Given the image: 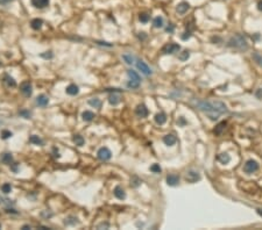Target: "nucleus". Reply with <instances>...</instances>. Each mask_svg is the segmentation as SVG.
<instances>
[{
    "label": "nucleus",
    "mask_w": 262,
    "mask_h": 230,
    "mask_svg": "<svg viewBox=\"0 0 262 230\" xmlns=\"http://www.w3.org/2000/svg\"><path fill=\"white\" fill-rule=\"evenodd\" d=\"M195 106L199 111L204 112L209 115L211 120H217L220 114H224L227 112V107L221 101H206V100H197L195 101Z\"/></svg>",
    "instance_id": "f257e3e1"
},
{
    "label": "nucleus",
    "mask_w": 262,
    "mask_h": 230,
    "mask_svg": "<svg viewBox=\"0 0 262 230\" xmlns=\"http://www.w3.org/2000/svg\"><path fill=\"white\" fill-rule=\"evenodd\" d=\"M227 45L229 48H234L240 51H246L248 49V42L242 34H235L234 36L231 37L229 41L227 42Z\"/></svg>",
    "instance_id": "f03ea898"
},
{
    "label": "nucleus",
    "mask_w": 262,
    "mask_h": 230,
    "mask_svg": "<svg viewBox=\"0 0 262 230\" xmlns=\"http://www.w3.org/2000/svg\"><path fill=\"white\" fill-rule=\"evenodd\" d=\"M259 170V163L256 160L249 159L246 162L245 166H244V171L246 173H254Z\"/></svg>",
    "instance_id": "7ed1b4c3"
},
{
    "label": "nucleus",
    "mask_w": 262,
    "mask_h": 230,
    "mask_svg": "<svg viewBox=\"0 0 262 230\" xmlns=\"http://www.w3.org/2000/svg\"><path fill=\"white\" fill-rule=\"evenodd\" d=\"M180 49V44H177V43H168V44H165L162 48V52L165 53V55H171V53L178 52Z\"/></svg>",
    "instance_id": "20e7f679"
},
{
    "label": "nucleus",
    "mask_w": 262,
    "mask_h": 230,
    "mask_svg": "<svg viewBox=\"0 0 262 230\" xmlns=\"http://www.w3.org/2000/svg\"><path fill=\"white\" fill-rule=\"evenodd\" d=\"M97 156H98V158L100 160H108L111 159V157H112V152H111V150L108 148H106V147H104V148H100L98 150V152H97Z\"/></svg>",
    "instance_id": "39448f33"
},
{
    "label": "nucleus",
    "mask_w": 262,
    "mask_h": 230,
    "mask_svg": "<svg viewBox=\"0 0 262 230\" xmlns=\"http://www.w3.org/2000/svg\"><path fill=\"white\" fill-rule=\"evenodd\" d=\"M185 179H186V181H189V182L195 184V182L201 180V174L197 172V171L190 170V171H188L186 174H185Z\"/></svg>",
    "instance_id": "423d86ee"
},
{
    "label": "nucleus",
    "mask_w": 262,
    "mask_h": 230,
    "mask_svg": "<svg viewBox=\"0 0 262 230\" xmlns=\"http://www.w3.org/2000/svg\"><path fill=\"white\" fill-rule=\"evenodd\" d=\"M136 68H138L144 76H150V74L153 73L152 69H150L144 61H138V62H136Z\"/></svg>",
    "instance_id": "0eeeda50"
},
{
    "label": "nucleus",
    "mask_w": 262,
    "mask_h": 230,
    "mask_svg": "<svg viewBox=\"0 0 262 230\" xmlns=\"http://www.w3.org/2000/svg\"><path fill=\"white\" fill-rule=\"evenodd\" d=\"M20 90L22 92V94L26 95V97H30L32 93H33V88H32V84L29 82H22L20 85Z\"/></svg>",
    "instance_id": "6e6552de"
},
{
    "label": "nucleus",
    "mask_w": 262,
    "mask_h": 230,
    "mask_svg": "<svg viewBox=\"0 0 262 230\" xmlns=\"http://www.w3.org/2000/svg\"><path fill=\"white\" fill-rule=\"evenodd\" d=\"M135 113L139 118H146L148 115V108L146 107V105H144V103L138 105V107L135 108Z\"/></svg>",
    "instance_id": "1a4fd4ad"
},
{
    "label": "nucleus",
    "mask_w": 262,
    "mask_h": 230,
    "mask_svg": "<svg viewBox=\"0 0 262 230\" xmlns=\"http://www.w3.org/2000/svg\"><path fill=\"white\" fill-rule=\"evenodd\" d=\"M180 182V176L177 174H169L167 176V184L169 186H177Z\"/></svg>",
    "instance_id": "9d476101"
},
{
    "label": "nucleus",
    "mask_w": 262,
    "mask_h": 230,
    "mask_svg": "<svg viewBox=\"0 0 262 230\" xmlns=\"http://www.w3.org/2000/svg\"><path fill=\"white\" fill-rule=\"evenodd\" d=\"M35 8H45L49 5V0H30Z\"/></svg>",
    "instance_id": "9b49d317"
},
{
    "label": "nucleus",
    "mask_w": 262,
    "mask_h": 230,
    "mask_svg": "<svg viewBox=\"0 0 262 230\" xmlns=\"http://www.w3.org/2000/svg\"><path fill=\"white\" fill-rule=\"evenodd\" d=\"M0 162L5 165H11L13 162V156L12 153H8V152H5L0 156Z\"/></svg>",
    "instance_id": "f8f14e48"
},
{
    "label": "nucleus",
    "mask_w": 262,
    "mask_h": 230,
    "mask_svg": "<svg viewBox=\"0 0 262 230\" xmlns=\"http://www.w3.org/2000/svg\"><path fill=\"white\" fill-rule=\"evenodd\" d=\"M163 142L165 145H168V147H171V145H174V144L177 142V138L175 135H172V134H169V135H165L163 137Z\"/></svg>",
    "instance_id": "ddd939ff"
},
{
    "label": "nucleus",
    "mask_w": 262,
    "mask_h": 230,
    "mask_svg": "<svg viewBox=\"0 0 262 230\" xmlns=\"http://www.w3.org/2000/svg\"><path fill=\"white\" fill-rule=\"evenodd\" d=\"M36 103L39 105V106H41V107H45L48 103H49V98L47 97V95H45V94H41V95H39L36 98Z\"/></svg>",
    "instance_id": "4468645a"
},
{
    "label": "nucleus",
    "mask_w": 262,
    "mask_h": 230,
    "mask_svg": "<svg viewBox=\"0 0 262 230\" xmlns=\"http://www.w3.org/2000/svg\"><path fill=\"white\" fill-rule=\"evenodd\" d=\"M113 193H114L115 198H118L119 200H123L125 198H126V193H125V191H123L120 186H117L114 188V191H113Z\"/></svg>",
    "instance_id": "2eb2a0df"
},
{
    "label": "nucleus",
    "mask_w": 262,
    "mask_h": 230,
    "mask_svg": "<svg viewBox=\"0 0 262 230\" xmlns=\"http://www.w3.org/2000/svg\"><path fill=\"white\" fill-rule=\"evenodd\" d=\"M189 8H190V5L188 2H185V1H182L181 4L177 5V12L180 14H184L185 12H188Z\"/></svg>",
    "instance_id": "dca6fc26"
},
{
    "label": "nucleus",
    "mask_w": 262,
    "mask_h": 230,
    "mask_svg": "<svg viewBox=\"0 0 262 230\" xmlns=\"http://www.w3.org/2000/svg\"><path fill=\"white\" fill-rule=\"evenodd\" d=\"M165 121H167V115L164 114V113H157L155 115V122L157 124L162 126V124L165 123Z\"/></svg>",
    "instance_id": "f3484780"
},
{
    "label": "nucleus",
    "mask_w": 262,
    "mask_h": 230,
    "mask_svg": "<svg viewBox=\"0 0 262 230\" xmlns=\"http://www.w3.org/2000/svg\"><path fill=\"white\" fill-rule=\"evenodd\" d=\"M66 92L69 95H76V94H78V92H79V88H78L77 85H74V84H71V85H69V86L66 88Z\"/></svg>",
    "instance_id": "a211bd4d"
},
{
    "label": "nucleus",
    "mask_w": 262,
    "mask_h": 230,
    "mask_svg": "<svg viewBox=\"0 0 262 230\" xmlns=\"http://www.w3.org/2000/svg\"><path fill=\"white\" fill-rule=\"evenodd\" d=\"M120 101H121V97H120L119 94L113 93V94H111L110 97H108V102H110L111 105H113V106L118 105Z\"/></svg>",
    "instance_id": "6ab92c4d"
},
{
    "label": "nucleus",
    "mask_w": 262,
    "mask_h": 230,
    "mask_svg": "<svg viewBox=\"0 0 262 230\" xmlns=\"http://www.w3.org/2000/svg\"><path fill=\"white\" fill-rule=\"evenodd\" d=\"M226 124H227V122H226V121H223V122H220V123H218L217 127L214 128V134H216V135H221V134H223V132L225 130Z\"/></svg>",
    "instance_id": "aec40b11"
},
{
    "label": "nucleus",
    "mask_w": 262,
    "mask_h": 230,
    "mask_svg": "<svg viewBox=\"0 0 262 230\" xmlns=\"http://www.w3.org/2000/svg\"><path fill=\"white\" fill-rule=\"evenodd\" d=\"M218 160L220 162L221 164H228L229 162H231V157H229L228 153H220L219 156H218Z\"/></svg>",
    "instance_id": "412c9836"
},
{
    "label": "nucleus",
    "mask_w": 262,
    "mask_h": 230,
    "mask_svg": "<svg viewBox=\"0 0 262 230\" xmlns=\"http://www.w3.org/2000/svg\"><path fill=\"white\" fill-rule=\"evenodd\" d=\"M42 25H43V21H42L41 19H34V20H32V22H30L32 28L35 29V30H39V29L42 27Z\"/></svg>",
    "instance_id": "4be33fe9"
},
{
    "label": "nucleus",
    "mask_w": 262,
    "mask_h": 230,
    "mask_svg": "<svg viewBox=\"0 0 262 230\" xmlns=\"http://www.w3.org/2000/svg\"><path fill=\"white\" fill-rule=\"evenodd\" d=\"M82 118L84 121H87V122H89V121H92V120H93L94 114L90 111H85L82 113Z\"/></svg>",
    "instance_id": "5701e85b"
},
{
    "label": "nucleus",
    "mask_w": 262,
    "mask_h": 230,
    "mask_svg": "<svg viewBox=\"0 0 262 230\" xmlns=\"http://www.w3.org/2000/svg\"><path fill=\"white\" fill-rule=\"evenodd\" d=\"M127 74H128V77H129L131 79H133V80H136V82H141V78H140L139 73H138L136 71L128 70V71H127Z\"/></svg>",
    "instance_id": "b1692460"
},
{
    "label": "nucleus",
    "mask_w": 262,
    "mask_h": 230,
    "mask_svg": "<svg viewBox=\"0 0 262 230\" xmlns=\"http://www.w3.org/2000/svg\"><path fill=\"white\" fill-rule=\"evenodd\" d=\"M153 25L155 28H162L163 27V18L162 17H156L153 20Z\"/></svg>",
    "instance_id": "393cba45"
},
{
    "label": "nucleus",
    "mask_w": 262,
    "mask_h": 230,
    "mask_svg": "<svg viewBox=\"0 0 262 230\" xmlns=\"http://www.w3.org/2000/svg\"><path fill=\"white\" fill-rule=\"evenodd\" d=\"M72 141H74L75 143H76V145H78V147H82V145H84V137L81 135H74V137H72Z\"/></svg>",
    "instance_id": "a878e982"
},
{
    "label": "nucleus",
    "mask_w": 262,
    "mask_h": 230,
    "mask_svg": "<svg viewBox=\"0 0 262 230\" xmlns=\"http://www.w3.org/2000/svg\"><path fill=\"white\" fill-rule=\"evenodd\" d=\"M89 105L94 107V108H100L102 107V101L98 98H92L89 100Z\"/></svg>",
    "instance_id": "bb28decb"
},
{
    "label": "nucleus",
    "mask_w": 262,
    "mask_h": 230,
    "mask_svg": "<svg viewBox=\"0 0 262 230\" xmlns=\"http://www.w3.org/2000/svg\"><path fill=\"white\" fill-rule=\"evenodd\" d=\"M29 142H30V143H33V144H36V145H42V144H43V141H42L41 138L36 135L30 136V137H29Z\"/></svg>",
    "instance_id": "cd10ccee"
},
{
    "label": "nucleus",
    "mask_w": 262,
    "mask_h": 230,
    "mask_svg": "<svg viewBox=\"0 0 262 230\" xmlns=\"http://www.w3.org/2000/svg\"><path fill=\"white\" fill-rule=\"evenodd\" d=\"M5 82H6V85L8 87H15L17 86V82H15V80L12 78V77H9V76H5Z\"/></svg>",
    "instance_id": "c85d7f7f"
},
{
    "label": "nucleus",
    "mask_w": 262,
    "mask_h": 230,
    "mask_svg": "<svg viewBox=\"0 0 262 230\" xmlns=\"http://www.w3.org/2000/svg\"><path fill=\"white\" fill-rule=\"evenodd\" d=\"M253 59L255 61V63H256L259 66H261L262 68V55H260L259 52H254L253 53Z\"/></svg>",
    "instance_id": "c756f323"
},
{
    "label": "nucleus",
    "mask_w": 262,
    "mask_h": 230,
    "mask_svg": "<svg viewBox=\"0 0 262 230\" xmlns=\"http://www.w3.org/2000/svg\"><path fill=\"white\" fill-rule=\"evenodd\" d=\"M139 86H140V82L133 80V79H131L129 82H127V87H129V88H138Z\"/></svg>",
    "instance_id": "7c9ffc66"
},
{
    "label": "nucleus",
    "mask_w": 262,
    "mask_h": 230,
    "mask_svg": "<svg viewBox=\"0 0 262 230\" xmlns=\"http://www.w3.org/2000/svg\"><path fill=\"white\" fill-rule=\"evenodd\" d=\"M149 15H148L147 13H141L139 15V20L142 22V23H147L148 21H149Z\"/></svg>",
    "instance_id": "2f4dec72"
},
{
    "label": "nucleus",
    "mask_w": 262,
    "mask_h": 230,
    "mask_svg": "<svg viewBox=\"0 0 262 230\" xmlns=\"http://www.w3.org/2000/svg\"><path fill=\"white\" fill-rule=\"evenodd\" d=\"M1 191H3V193L5 194H8L11 191H12V186H11V184H4V185L1 186Z\"/></svg>",
    "instance_id": "473e14b6"
},
{
    "label": "nucleus",
    "mask_w": 262,
    "mask_h": 230,
    "mask_svg": "<svg viewBox=\"0 0 262 230\" xmlns=\"http://www.w3.org/2000/svg\"><path fill=\"white\" fill-rule=\"evenodd\" d=\"M141 182H142V181L140 180L138 177H133L131 179V185L133 186V187H139V186L141 185Z\"/></svg>",
    "instance_id": "72a5a7b5"
},
{
    "label": "nucleus",
    "mask_w": 262,
    "mask_h": 230,
    "mask_svg": "<svg viewBox=\"0 0 262 230\" xmlns=\"http://www.w3.org/2000/svg\"><path fill=\"white\" fill-rule=\"evenodd\" d=\"M76 223H78L77 218H69L68 220L66 218V221H64V224H66V226H74V224H76Z\"/></svg>",
    "instance_id": "f704fd0d"
},
{
    "label": "nucleus",
    "mask_w": 262,
    "mask_h": 230,
    "mask_svg": "<svg viewBox=\"0 0 262 230\" xmlns=\"http://www.w3.org/2000/svg\"><path fill=\"white\" fill-rule=\"evenodd\" d=\"M189 57H190V53H189L188 50H184V51H183V52H181L180 56H178V58H180L181 61H186Z\"/></svg>",
    "instance_id": "c9c22d12"
},
{
    "label": "nucleus",
    "mask_w": 262,
    "mask_h": 230,
    "mask_svg": "<svg viewBox=\"0 0 262 230\" xmlns=\"http://www.w3.org/2000/svg\"><path fill=\"white\" fill-rule=\"evenodd\" d=\"M19 114L22 116V118H25V119H30V116H32V113L29 111H27V109H22V111L19 112Z\"/></svg>",
    "instance_id": "e433bc0d"
},
{
    "label": "nucleus",
    "mask_w": 262,
    "mask_h": 230,
    "mask_svg": "<svg viewBox=\"0 0 262 230\" xmlns=\"http://www.w3.org/2000/svg\"><path fill=\"white\" fill-rule=\"evenodd\" d=\"M123 61H125L127 64H129V65L134 63V62H133V61H134V58L132 57V55H123Z\"/></svg>",
    "instance_id": "4c0bfd02"
},
{
    "label": "nucleus",
    "mask_w": 262,
    "mask_h": 230,
    "mask_svg": "<svg viewBox=\"0 0 262 230\" xmlns=\"http://www.w3.org/2000/svg\"><path fill=\"white\" fill-rule=\"evenodd\" d=\"M150 171L154 173H160L162 171V168H161V166L159 164H153L150 166Z\"/></svg>",
    "instance_id": "58836bf2"
},
{
    "label": "nucleus",
    "mask_w": 262,
    "mask_h": 230,
    "mask_svg": "<svg viewBox=\"0 0 262 230\" xmlns=\"http://www.w3.org/2000/svg\"><path fill=\"white\" fill-rule=\"evenodd\" d=\"M13 134L11 132H8V130H3V132H1V138H3V140H7V138H9Z\"/></svg>",
    "instance_id": "ea45409f"
},
{
    "label": "nucleus",
    "mask_w": 262,
    "mask_h": 230,
    "mask_svg": "<svg viewBox=\"0 0 262 230\" xmlns=\"http://www.w3.org/2000/svg\"><path fill=\"white\" fill-rule=\"evenodd\" d=\"M191 37V30H186L184 33V35H182V40L183 41H186V40H189Z\"/></svg>",
    "instance_id": "a19ab883"
},
{
    "label": "nucleus",
    "mask_w": 262,
    "mask_h": 230,
    "mask_svg": "<svg viewBox=\"0 0 262 230\" xmlns=\"http://www.w3.org/2000/svg\"><path fill=\"white\" fill-rule=\"evenodd\" d=\"M174 29H175V27H174V25H172V23H169V26L168 27H167V28H165V32H167V33H174Z\"/></svg>",
    "instance_id": "79ce46f5"
},
{
    "label": "nucleus",
    "mask_w": 262,
    "mask_h": 230,
    "mask_svg": "<svg viewBox=\"0 0 262 230\" xmlns=\"http://www.w3.org/2000/svg\"><path fill=\"white\" fill-rule=\"evenodd\" d=\"M41 57H45V58H51V57H53V53L50 52V51H49V53H42V55H41Z\"/></svg>",
    "instance_id": "37998d69"
},
{
    "label": "nucleus",
    "mask_w": 262,
    "mask_h": 230,
    "mask_svg": "<svg viewBox=\"0 0 262 230\" xmlns=\"http://www.w3.org/2000/svg\"><path fill=\"white\" fill-rule=\"evenodd\" d=\"M97 228H98V229H100V228H108V223H100Z\"/></svg>",
    "instance_id": "c03bdc74"
},
{
    "label": "nucleus",
    "mask_w": 262,
    "mask_h": 230,
    "mask_svg": "<svg viewBox=\"0 0 262 230\" xmlns=\"http://www.w3.org/2000/svg\"><path fill=\"white\" fill-rule=\"evenodd\" d=\"M13 0H0V4H3V5H5V4H8V2H12Z\"/></svg>",
    "instance_id": "a18cd8bd"
},
{
    "label": "nucleus",
    "mask_w": 262,
    "mask_h": 230,
    "mask_svg": "<svg viewBox=\"0 0 262 230\" xmlns=\"http://www.w3.org/2000/svg\"><path fill=\"white\" fill-rule=\"evenodd\" d=\"M258 9L262 12V1H260V2L258 4Z\"/></svg>",
    "instance_id": "49530a36"
},
{
    "label": "nucleus",
    "mask_w": 262,
    "mask_h": 230,
    "mask_svg": "<svg viewBox=\"0 0 262 230\" xmlns=\"http://www.w3.org/2000/svg\"><path fill=\"white\" fill-rule=\"evenodd\" d=\"M22 229H30V227H29V226H24V227H22Z\"/></svg>",
    "instance_id": "de8ad7c7"
},
{
    "label": "nucleus",
    "mask_w": 262,
    "mask_h": 230,
    "mask_svg": "<svg viewBox=\"0 0 262 230\" xmlns=\"http://www.w3.org/2000/svg\"><path fill=\"white\" fill-rule=\"evenodd\" d=\"M258 213L260 214V215H262V209H258Z\"/></svg>",
    "instance_id": "09e8293b"
},
{
    "label": "nucleus",
    "mask_w": 262,
    "mask_h": 230,
    "mask_svg": "<svg viewBox=\"0 0 262 230\" xmlns=\"http://www.w3.org/2000/svg\"><path fill=\"white\" fill-rule=\"evenodd\" d=\"M0 66H1V62H0Z\"/></svg>",
    "instance_id": "8fccbe9b"
},
{
    "label": "nucleus",
    "mask_w": 262,
    "mask_h": 230,
    "mask_svg": "<svg viewBox=\"0 0 262 230\" xmlns=\"http://www.w3.org/2000/svg\"><path fill=\"white\" fill-rule=\"evenodd\" d=\"M0 229H1V226H0Z\"/></svg>",
    "instance_id": "3c124183"
},
{
    "label": "nucleus",
    "mask_w": 262,
    "mask_h": 230,
    "mask_svg": "<svg viewBox=\"0 0 262 230\" xmlns=\"http://www.w3.org/2000/svg\"><path fill=\"white\" fill-rule=\"evenodd\" d=\"M0 123H1V122H0Z\"/></svg>",
    "instance_id": "603ef678"
}]
</instances>
